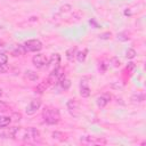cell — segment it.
Segmentation results:
<instances>
[{"mask_svg":"<svg viewBox=\"0 0 146 146\" xmlns=\"http://www.w3.org/2000/svg\"><path fill=\"white\" fill-rule=\"evenodd\" d=\"M42 117L47 124H57L60 120V114L57 108L47 106L42 111Z\"/></svg>","mask_w":146,"mask_h":146,"instance_id":"obj_1","label":"cell"},{"mask_svg":"<svg viewBox=\"0 0 146 146\" xmlns=\"http://www.w3.org/2000/svg\"><path fill=\"white\" fill-rule=\"evenodd\" d=\"M41 135H40V131L35 128H29V129H25L23 131V135H22V138L26 141H38L40 139Z\"/></svg>","mask_w":146,"mask_h":146,"instance_id":"obj_2","label":"cell"},{"mask_svg":"<svg viewBox=\"0 0 146 146\" xmlns=\"http://www.w3.org/2000/svg\"><path fill=\"white\" fill-rule=\"evenodd\" d=\"M62 78H64V70L60 66H56L52 68V71L49 73L48 75V81L50 84H55L56 82H58Z\"/></svg>","mask_w":146,"mask_h":146,"instance_id":"obj_3","label":"cell"},{"mask_svg":"<svg viewBox=\"0 0 146 146\" xmlns=\"http://www.w3.org/2000/svg\"><path fill=\"white\" fill-rule=\"evenodd\" d=\"M24 47H25L26 52L27 51L36 52V51H40L42 49V42L40 40H38V39H31V40L25 41Z\"/></svg>","mask_w":146,"mask_h":146,"instance_id":"obj_4","label":"cell"},{"mask_svg":"<svg viewBox=\"0 0 146 146\" xmlns=\"http://www.w3.org/2000/svg\"><path fill=\"white\" fill-rule=\"evenodd\" d=\"M48 58L43 55V54H38V55H34L33 58H32V63L33 65L36 67V68H43L44 66L48 65Z\"/></svg>","mask_w":146,"mask_h":146,"instance_id":"obj_5","label":"cell"},{"mask_svg":"<svg viewBox=\"0 0 146 146\" xmlns=\"http://www.w3.org/2000/svg\"><path fill=\"white\" fill-rule=\"evenodd\" d=\"M40 107H41V100H40V99H32V100L29 103V105L26 106L25 112H26L27 115H33L34 113H36V111H38Z\"/></svg>","mask_w":146,"mask_h":146,"instance_id":"obj_6","label":"cell"},{"mask_svg":"<svg viewBox=\"0 0 146 146\" xmlns=\"http://www.w3.org/2000/svg\"><path fill=\"white\" fill-rule=\"evenodd\" d=\"M110 100H111V95L110 94H102L100 96H98L97 98H96V103H97V105L99 106V107H105L108 103H110Z\"/></svg>","mask_w":146,"mask_h":146,"instance_id":"obj_7","label":"cell"},{"mask_svg":"<svg viewBox=\"0 0 146 146\" xmlns=\"http://www.w3.org/2000/svg\"><path fill=\"white\" fill-rule=\"evenodd\" d=\"M80 95L84 98L89 97L90 96V88L88 86V82L86 79H82L81 80V83H80Z\"/></svg>","mask_w":146,"mask_h":146,"instance_id":"obj_8","label":"cell"},{"mask_svg":"<svg viewBox=\"0 0 146 146\" xmlns=\"http://www.w3.org/2000/svg\"><path fill=\"white\" fill-rule=\"evenodd\" d=\"M51 84L49 83V81H48V79H44L42 82H40L38 86H36V88H35V90L39 92V94H42L43 91H46L49 87H50Z\"/></svg>","mask_w":146,"mask_h":146,"instance_id":"obj_9","label":"cell"},{"mask_svg":"<svg viewBox=\"0 0 146 146\" xmlns=\"http://www.w3.org/2000/svg\"><path fill=\"white\" fill-rule=\"evenodd\" d=\"M59 63H60V56H59V54H52L51 57L48 60V65H50L51 67L58 66Z\"/></svg>","mask_w":146,"mask_h":146,"instance_id":"obj_10","label":"cell"},{"mask_svg":"<svg viewBox=\"0 0 146 146\" xmlns=\"http://www.w3.org/2000/svg\"><path fill=\"white\" fill-rule=\"evenodd\" d=\"M75 55H76V47H71L70 49L66 50V58L70 62H73V59L75 58Z\"/></svg>","mask_w":146,"mask_h":146,"instance_id":"obj_11","label":"cell"},{"mask_svg":"<svg viewBox=\"0 0 146 146\" xmlns=\"http://www.w3.org/2000/svg\"><path fill=\"white\" fill-rule=\"evenodd\" d=\"M11 122V117L10 116H6V115H2L0 116V128H6L10 124Z\"/></svg>","mask_w":146,"mask_h":146,"instance_id":"obj_12","label":"cell"},{"mask_svg":"<svg viewBox=\"0 0 146 146\" xmlns=\"http://www.w3.org/2000/svg\"><path fill=\"white\" fill-rule=\"evenodd\" d=\"M67 108H68V111L72 114H74V111L78 110V103H76V100L75 99H70L68 103H67Z\"/></svg>","mask_w":146,"mask_h":146,"instance_id":"obj_13","label":"cell"},{"mask_svg":"<svg viewBox=\"0 0 146 146\" xmlns=\"http://www.w3.org/2000/svg\"><path fill=\"white\" fill-rule=\"evenodd\" d=\"M58 83H59L60 88H62V89H64V90H67V89L70 88V86H71L70 80H68V79H66L65 76H64V78H62V79L58 81Z\"/></svg>","mask_w":146,"mask_h":146,"instance_id":"obj_14","label":"cell"},{"mask_svg":"<svg viewBox=\"0 0 146 146\" xmlns=\"http://www.w3.org/2000/svg\"><path fill=\"white\" fill-rule=\"evenodd\" d=\"M87 52H88L87 49H84V50H82V51H76L75 57H76L78 62H80V63L84 62V59H86V57H87Z\"/></svg>","mask_w":146,"mask_h":146,"instance_id":"obj_15","label":"cell"},{"mask_svg":"<svg viewBox=\"0 0 146 146\" xmlns=\"http://www.w3.org/2000/svg\"><path fill=\"white\" fill-rule=\"evenodd\" d=\"M25 52H26V50H25L24 44H21V46H18V47L13 51V55H14V56H21V55H24Z\"/></svg>","mask_w":146,"mask_h":146,"instance_id":"obj_16","label":"cell"},{"mask_svg":"<svg viewBox=\"0 0 146 146\" xmlns=\"http://www.w3.org/2000/svg\"><path fill=\"white\" fill-rule=\"evenodd\" d=\"M145 99V96H144V94H135V95H132L131 96V100L133 102V103H141L143 100Z\"/></svg>","mask_w":146,"mask_h":146,"instance_id":"obj_17","label":"cell"},{"mask_svg":"<svg viewBox=\"0 0 146 146\" xmlns=\"http://www.w3.org/2000/svg\"><path fill=\"white\" fill-rule=\"evenodd\" d=\"M26 76L31 80V81H36L38 80V74L36 73H34L33 71H26Z\"/></svg>","mask_w":146,"mask_h":146,"instance_id":"obj_18","label":"cell"},{"mask_svg":"<svg viewBox=\"0 0 146 146\" xmlns=\"http://www.w3.org/2000/svg\"><path fill=\"white\" fill-rule=\"evenodd\" d=\"M136 55H137V54H136V50H135V49H131V48H129V49L127 50V52H125V57H127L128 59H132Z\"/></svg>","mask_w":146,"mask_h":146,"instance_id":"obj_19","label":"cell"},{"mask_svg":"<svg viewBox=\"0 0 146 146\" xmlns=\"http://www.w3.org/2000/svg\"><path fill=\"white\" fill-rule=\"evenodd\" d=\"M71 9H72V6H71V5H64V6H62V7L59 8V13H60V14H63V13H68Z\"/></svg>","mask_w":146,"mask_h":146,"instance_id":"obj_20","label":"cell"},{"mask_svg":"<svg viewBox=\"0 0 146 146\" xmlns=\"http://www.w3.org/2000/svg\"><path fill=\"white\" fill-rule=\"evenodd\" d=\"M8 63V56L3 52L0 54V64H7Z\"/></svg>","mask_w":146,"mask_h":146,"instance_id":"obj_21","label":"cell"},{"mask_svg":"<svg viewBox=\"0 0 146 146\" xmlns=\"http://www.w3.org/2000/svg\"><path fill=\"white\" fill-rule=\"evenodd\" d=\"M117 39L121 41H127V40H129V36H125V33H119Z\"/></svg>","mask_w":146,"mask_h":146,"instance_id":"obj_22","label":"cell"},{"mask_svg":"<svg viewBox=\"0 0 146 146\" xmlns=\"http://www.w3.org/2000/svg\"><path fill=\"white\" fill-rule=\"evenodd\" d=\"M111 62L113 63V66H115V67H117V66H120V65H121V62H120L117 58H115V57H114V58H112V59H111Z\"/></svg>","mask_w":146,"mask_h":146,"instance_id":"obj_23","label":"cell"},{"mask_svg":"<svg viewBox=\"0 0 146 146\" xmlns=\"http://www.w3.org/2000/svg\"><path fill=\"white\" fill-rule=\"evenodd\" d=\"M8 71L7 64H0V73H6Z\"/></svg>","mask_w":146,"mask_h":146,"instance_id":"obj_24","label":"cell"},{"mask_svg":"<svg viewBox=\"0 0 146 146\" xmlns=\"http://www.w3.org/2000/svg\"><path fill=\"white\" fill-rule=\"evenodd\" d=\"M5 111H8V106L0 100V112H5Z\"/></svg>","mask_w":146,"mask_h":146,"instance_id":"obj_25","label":"cell"},{"mask_svg":"<svg viewBox=\"0 0 146 146\" xmlns=\"http://www.w3.org/2000/svg\"><path fill=\"white\" fill-rule=\"evenodd\" d=\"M110 36H111V32H106V33H103L99 35L100 39H110Z\"/></svg>","mask_w":146,"mask_h":146,"instance_id":"obj_26","label":"cell"},{"mask_svg":"<svg viewBox=\"0 0 146 146\" xmlns=\"http://www.w3.org/2000/svg\"><path fill=\"white\" fill-rule=\"evenodd\" d=\"M135 67V64L133 63H129V65L127 66V68H133Z\"/></svg>","mask_w":146,"mask_h":146,"instance_id":"obj_27","label":"cell"},{"mask_svg":"<svg viewBox=\"0 0 146 146\" xmlns=\"http://www.w3.org/2000/svg\"><path fill=\"white\" fill-rule=\"evenodd\" d=\"M1 96H2V92H1V90H0V97H1Z\"/></svg>","mask_w":146,"mask_h":146,"instance_id":"obj_28","label":"cell"}]
</instances>
